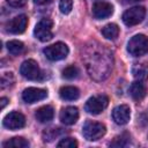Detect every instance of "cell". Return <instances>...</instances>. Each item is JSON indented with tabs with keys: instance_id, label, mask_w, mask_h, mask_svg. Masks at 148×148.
<instances>
[{
	"instance_id": "cell-27",
	"label": "cell",
	"mask_w": 148,
	"mask_h": 148,
	"mask_svg": "<svg viewBox=\"0 0 148 148\" xmlns=\"http://www.w3.org/2000/svg\"><path fill=\"white\" fill-rule=\"evenodd\" d=\"M59 130H60V128H50V130H47L46 132H44V134H43L44 141H51V140H53V139L58 135V133L60 132Z\"/></svg>"
},
{
	"instance_id": "cell-8",
	"label": "cell",
	"mask_w": 148,
	"mask_h": 148,
	"mask_svg": "<svg viewBox=\"0 0 148 148\" xmlns=\"http://www.w3.org/2000/svg\"><path fill=\"white\" fill-rule=\"evenodd\" d=\"M145 15H146V9L141 6H135L127 9L123 14V22L126 25L132 27L142 22V20L145 18Z\"/></svg>"
},
{
	"instance_id": "cell-10",
	"label": "cell",
	"mask_w": 148,
	"mask_h": 148,
	"mask_svg": "<svg viewBox=\"0 0 148 148\" xmlns=\"http://www.w3.org/2000/svg\"><path fill=\"white\" fill-rule=\"evenodd\" d=\"M47 96V91L45 89H40V88H34V87H30V88H27L23 90L22 92V98L25 103H29V104H32V103H36L38 101H42L44 98H46Z\"/></svg>"
},
{
	"instance_id": "cell-22",
	"label": "cell",
	"mask_w": 148,
	"mask_h": 148,
	"mask_svg": "<svg viewBox=\"0 0 148 148\" xmlns=\"http://www.w3.org/2000/svg\"><path fill=\"white\" fill-rule=\"evenodd\" d=\"M80 74V71L76 66L72 65V66H68L66 67L64 71H62V77L67 79V80H73V79H76Z\"/></svg>"
},
{
	"instance_id": "cell-15",
	"label": "cell",
	"mask_w": 148,
	"mask_h": 148,
	"mask_svg": "<svg viewBox=\"0 0 148 148\" xmlns=\"http://www.w3.org/2000/svg\"><path fill=\"white\" fill-rule=\"evenodd\" d=\"M54 111L51 105H44L36 110L35 117L39 123H49L53 119Z\"/></svg>"
},
{
	"instance_id": "cell-21",
	"label": "cell",
	"mask_w": 148,
	"mask_h": 148,
	"mask_svg": "<svg viewBox=\"0 0 148 148\" xmlns=\"http://www.w3.org/2000/svg\"><path fill=\"white\" fill-rule=\"evenodd\" d=\"M7 50H8V52L10 54L18 56L24 51V44L22 42H20V40H16V39L9 40L7 43Z\"/></svg>"
},
{
	"instance_id": "cell-5",
	"label": "cell",
	"mask_w": 148,
	"mask_h": 148,
	"mask_svg": "<svg viewBox=\"0 0 148 148\" xmlns=\"http://www.w3.org/2000/svg\"><path fill=\"white\" fill-rule=\"evenodd\" d=\"M44 54L46 56V58L49 60H52V61H57V60H61V59H65L69 52L68 50V46L65 44V43H61V42H58L53 45H50V46H46L44 50H43Z\"/></svg>"
},
{
	"instance_id": "cell-2",
	"label": "cell",
	"mask_w": 148,
	"mask_h": 148,
	"mask_svg": "<svg viewBox=\"0 0 148 148\" xmlns=\"http://www.w3.org/2000/svg\"><path fill=\"white\" fill-rule=\"evenodd\" d=\"M127 51L133 57H141L148 52V37L139 34L133 36L128 44H127Z\"/></svg>"
},
{
	"instance_id": "cell-18",
	"label": "cell",
	"mask_w": 148,
	"mask_h": 148,
	"mask_svg": "<svg viewBox=\"0 0 148 148\" xmlns=\"http://www.w3.org/2000/svg\"><path fill=\"white\" fill-rule=\"evenodd\" d=\"M132 74L138 81H143L148 79V65L145 62L134 64L132 67Z\"/></svg>"
},
{
	"instance_id": "cell-24",
	"label": "cell",
	"mask_w": 148,
	"mask_h": 148,
	"mask_svg": "<svg viewBox=\"0 0 148 148\" xmlns=\"http://www.w3.org/2000/svg\"><path fill=\"white\" fill-rule=\"evenodd\" d=\"M73 8V0H60L59 9L62 14H69Z\"/></svg>"
},
{
	"instance_id": "cell-25",
	"label": "cell",
	"mask_w": 148,
	"mask_h": 148,
	"mask_svg": "<svg viewBox=\"0 0 148 148\" xmlns=\"http://www.w3.org/2000/svg\"><path fill=\"white\" fill-rule=\"evenodd\" d=\"M14 82V76H13V73H3L2 76H1V88H6L7 86H10L13 84Z\"/></svg>"
},
{
	"instance_id": "cell-17",
	"label": "cell",
	"mask_w": 148,
	"mask_h": 148,
	"mask_svg": "<svg viewBox=\"0 0 148 148\" xmlns=\"http://www.w3.org/2000/svg\"><path fill=\"white\" fill-rule=\"evenodd\" d=\"M59 96L65 101H75L80 96V91L76 87L73 86H65L61 87L59 90Z\"/></svg>"
},
{
	"instance_id": "cell-3",
	"label": "cell",
	"mask_w": 148,
	"mask_h": 148,
	"mask_svg": "<svg viewBox=\"0 0 148 148\" xmlns=\"http://www.w3.org/2000/svg\"><path fill=\"white\" fill-rule=\"evenodd\" d=\"M105 132H106L105 125L98 121H92V120L86 121L82 128L83 136L89 141H95V140L101 139L105 134Z\"/></svg>"
},
{
	"instance_id": "cell-12",
	"label": "cell",
	"mask_w": 148,
	"mask_h": 148,
	"mask_svg": "<svg viewBox=\"0 0 148 148\" xmlns=\"http://www.w3.org/2000/svg\"><path fill=\"white\" fill-rule=\"evenodd\" d=\"M113 13V6L105 1H98L92 6V16L96 20H103L111 16Z\"/></svg>"
},
{
	"instance_id": "cell-14",
	"label": "cell",
	"mask_w": 148,
	"mask_h": 148,
	"mask_svg": "<svg viewBox=\"0 0 148 148\" xmlns=\"http://www.w3.org/2000/svg\"><path fill=\"white\" fill-rule=\"evenodd\" d=\"M59 118L65 125H73L79 119V110L75 106H67L60 111Z\"/></svg>"
},
{
	"instance_id": "cell-26",
	"label": "cell",
	"mask_w": 148,
	"mask_h": 148,
	"mask_svg": "<svg viewBox=\"0 0 148 148\" xmlns=\"http://www.w3.org/2000/svg\"><path fill=\"white\" fill-rule=\"evenodd\" d=\"M130 136L127 134H121L120 136H117L114 139V141L111 143V146H116V147H121V146H126L127 141H128Z\"/></svg>"
},
{
	"instance_id": "cell-16",
	"label": "cell",
	"mask_w": 148,
	"mask_h": 148,
	"mask_svg": "<svg viewBox=\"0 0 148 148\" xmlns=\"http://www.w3.org/2000/svg\"><path fill=\"white\" fill-rule=\"evenodd\" d=\"M130 94L131 96L135 99V101H140L142 99L146 94H147V89H146V86L141 82V81H135L131 84L130 87Z\"/></svg>"
},
{
	"instance_id": "cell-23",
	"label": "cell",
	"mask_w": 148,
	"mask_h": 148,
	"mask_svg": "<svg viewBox=\"0 0 148 148\" xmlns=\"http://www.w3.org/2000/svg\"><path fill=\"white\" fill-rule=\"evenodd\" d=\"M59 148H76L77 147V141L73 138H65L61 139L58 143Z\"/></svg>"
},
{
	"instance_id": "cell-4",
	"label": "cell",
	"mask_w": 148,
	"mask_h": 148,
	"mask_svg": "<svg viewBox=\"0 0 148 148\" xmlns=\"http://www.w3.org/2000/svg\"><path fill=\"white\" fill-rule=\"evenodd\" d=\"M52 25H53V22L50 18H42L34 29L35 37L40 42H49L53 37Z\"/></svg>"
},
{
	"instance_id": "cell-30",
	"label": "cell",
	"mask_w": 148,
	"mask_h": 148,
	"mask_svg": "<svg viewBox=\"0 0 148 148\" xmlns=\"http://www.w3.org/2000/svg\"><path fill=\"white\" fill-rule=\"evenodd\" d=\"M0 103H1V109H5V106H6V105H7V103H8V98L2 97V98L0 99Z\"/></svg>"
},
{
	"instance_id": "cell-7",
	"label": "cell",
	"mask_w": 148,
	"mask_h": 148,
	"mask_svg": "<svg viewBox=\"0 0 148 148\" xmlns=\"http://www.w3.org/2000/svg\"><path fill=\"white\" fill-rule=\"evenodd\" d=\"M109 104V98L105 95H96L90 97L84 105V109L90 114H98L101 113Z\"/></svg>"
},
{
	"instance_id": "cell-28",
	"label": "cell",
	"mask_w": 148,
	"mask_h": 148,
	"mask_svg": "<svg viewBox=\"0 0 148 148\" xmlns=\"http://www.w3.org/2000/svg\"><path fill=\"white\" fill-rule=\"evenodd\" d=\"M6 1L12 7H22L27 2V0H6Z\"/></svg>"
},
{
	"instance_id": "cell-13",
	"label": "cell",
	"mask_w": 148,
	"mask_h": 148,
	"mask_svg": "<svg viewBox=\"0 0 148 148\" xmlns=\"http://www.w3.org/2000/svg\"><path fill=\"white\" fill-rule=\"evenodd\" d=\"M28 25V17L24 14L17 15L7 23V30L12 34H22Z\"/></svg>"
},
{
	"instance_id": "cell-1",
	"label": "cell",
	"mask_w": 148,
	"mask_h": 148,
	"mask_svg": "<svg viewBox=\"0 0 148 148\" xmlns=\"http://www.w3.org/2000/svg\"><path fill=\"white\" fill-rule=\"evenodd\" d=\"M83 59L89 75L92 79L101 81L108 77L112 68V54L103 45L98 43L87 45Z\"/></svg>"
},
{
	"instance_id": "cell-6",
	"label": "cell",
	"mask_w": 148,
	"mask_h": 148,
	"mask_svg": "<svg viewBox=\"0 0 148 148\" xmlns=\"http://www.w3.org/2000/svg\"><path fill=\"white\" fill-rule=\"evenodd\" d=\"M20 73L23 77H25L28 80L36 81V80L42 79L40 68H39L38 64L32 59H28V60L22 62V65L20 67Z\"/></svg>"
},
{
	"instance_id": "cell-11",
	"label": "cell",
	"mask_w": 148,
	"mask_h": 148,
	"mask_svg": "<svg viewBox=\"0 0 148 148\" xmlns=\"http://www.w3.org/2000/svg\"><path fill=\"white\" fill-rule=\"evenodd\" d=\"M131 118V110L130 106L126 104H121L116 106L112 110V119L117 125H125L130 121Z\"/></svg>"
},
{
	"instance_id": "cell-29",
	"label": "cell",
	"mask_w": 148,
	"mask_h": 148,
	"mask_svg": "<svg viewBox=\"0 0 148 148\" xmlns=\"http://www.w3.org/2000/svg\"><path fill=\"white\" fill-rule=\"evenodd\" d=\"M52 0H34L35 3L37 5H46V3H50Z\"/></svg>"
},
{
	"instance_id": "cell-19",
	"label": "cell",
	"mask_w": 148,
	"mask_h": 148,
	"mask_svg": "<svg viewBox=\"0 0 148 148\" xmlns=\"http://www.w3.org/2000/svg\"><path fill=\"white\" fill-rule=\"evenodd\" d=\"M102 35L106 38V39H110V40H113L118 37L119 35V28L116 23H109L103 27L102 29Z\"/></svg>"
},
{
	"instance_id": "cell-9",
	"label": "cell",
	"mask_w": 148,
	"mask_h": 148,
	"mask_svg": "<svg viewBox=\"0 0 148 148\" xmlns=\"http://www.w3.org/2000/svg\"><path fill=\"white\" fill-rule=\"evenodd\" d=\"M2 124L6 128L15 131V130H20V128L24 127L25 118L21 112L13 111V112H9L8 114L5 116V118L2 120Z\"/></svg>"
},
{
	"instance_id": "cell-31",
	"label": "cell",
	"mask_w": 148,
	"mask_h": 148,
	"mask_svg": "<svg viewBox=\"0 0 148 148\" xmlns=\"http://www.w3.org/2000/svg\"><path fill=\"white\" fill-rule=\"evenodd\" d=\"M127 2H136V1H141V0H126Z\"/></svg>"
},
{
	"instance_id": "cell-20",
	"label": "cell",
	"mask_w": 148,
	"mask_h": 148,
	"mask_svg": "<svg viewBox=\"0 0 148 148\" xmlns=\"http://www.w3.org/2000/svg\"><path fill=\"white\" fill-rule=\"evenodd\" d=\"M2 146L5 148H9V147L10 148H28L29 147V142L24 138L15 136V138H12L8 141L3 142Z\"/></svg>"
}]
</instances>
